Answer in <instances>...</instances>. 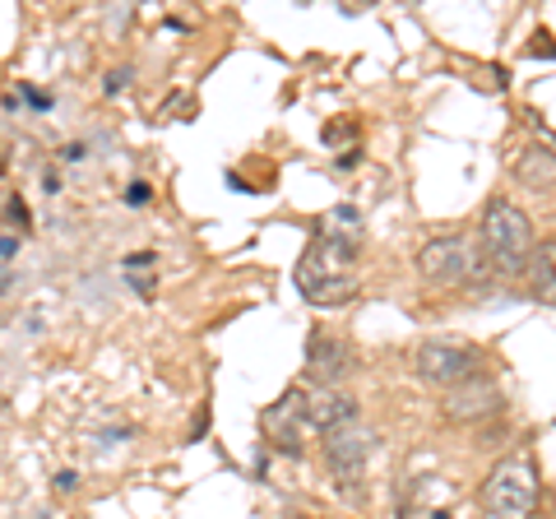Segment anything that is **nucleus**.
<instances>
[{
  "label": "nucleus",
  "instance_id": "6e6552de",
  "mask_svg": "<svg viewBox=\"0 0 556 519\" xmlns=\"http://www.w3.org/2000/svg\"><path fill=\"white\" fill-rule=\"evenodd\" d=\"M348 362H353V353H348V343L339 334L311 330V339H306V367H311V380H316L320 390H339V380L348 376Z\"/></svg>",
  "mask_w": 556,
  "mask_h": 519
},
{
  "label": "nucleus",
  "instance_id": "412c9836",
  "mask_svg": "<svg viewBox=\"0 0 556 519\" xmlns=\"http://www.w3.org/2000/svg\"><path fill=\"white\" fill-rule=\"evenodd\" d=\"M14 251H20V237H0V260H10Z\"/></svg>",
  "mask_w": 556,
  "mask_h": 519
},
{
  "label": "nucleus",
  "instance_id": "20e7f679",
  "mask_svg": "<svg viewBox=\"0 0 556 519\" xmlns=\"http://www.w3.org/2000/svg\"><path fill=\"white\" fill-rule=\"evenodd\" d=\"M417 274L437 288H473L492 269H486L482 251L468 237H437L417 251Z\"/></svg>",
  "mask_w": 556,
  "mask_h": 519
},
{
  "label": "nucleus",
  "instance_id": "ddd939ff",
  "mask_svg": "<svg viewBox=\"0 0 556 519\" xmlns=\"http://www.w3.org/2000/svg\"><path fill=\"white\" fill-rule=\"evenodd\" d=\"M399 519H450V496L441 492L437 501H427V482H417L404 501V510H399Z\"/></svg>",
  "mask_w": 556,
  "mask_h": 519
},
{
  "label": "nucleus",
  "instance_id": "2eb2a0df",
  "mask_svg": "<svg viewBox=\"0 0 556 519\" xmlns=\"http://www.w3.org/2000/svg\"><path fill=\"white\" fill-rule=\"evenodd\" d=\"M529 274H533V298L556 306V265H552V260H547V255H538L533 265H529Z\"/></svg>",
  "mask_w": 556,
  "mask_h": 519
},
{
  "label": "nucleus",
  "instance_id": "f3484780",
  "mask_svg": "<svg viewBox=\"0 0 556 519\" xmlns=\"http://www.w3.org/2000/svg\"><path fill=\"white\" fill-rule=\"evenodd\" d=\"M121 200L135 204V210H139V204H149V200H153V186H149V181H130L126 190H121Z\"/></svg>",
  "mask_w": 556,
  "mask_h": 519
},
{
  "label": "nucleus",
  "instance_id": "dca6fc26",
  "mask_svg": "<svg viewBox=\"0 0 556 519\" xmlns=\"http://www.w3.org/2000/svg\"><path fill=\"white\" fill-rule=\"evenodd\" d=\"M343 140H357V126H353V121H329V126H325V144H343Z\"/></svg>",
  "mask_w": 556,
  "mask_h": 519
},
{
  "label": "nucleus",
  "instance_id": "39448f33",
  "mask_svg": "<svg viewBox=\"0 0 556 519\" xmlns=\"http://www.w3.org/2000/svg\"><path fill=\"white\" fill-rule=\"evenodd\" d=\"M325 436V464L329 473H334L339 488L353 496L362 488V478H367V464H371V450H376V436L367 427H362V418H348L339 427L320 431Z\"/></svg>",
  "mask_w": 556,
  "mask_h": 519
},
{
  "label": "nucleus",
  "instance_id": "aec40b11",
  "mask_svg": "<svg viewBox=\"0 0 556 519\" xmlns=\"http://www.w3.org/2000/svg\"><path fill=\"white\" fill-rule=\"evenodd\" d=\"M20 93H24V98H28L38 112H47V107H51V98H47V93H38V89H20Z\"/></svg>",
  "mask_w": 556,
  "mask_h": 519
},
{
  "label": "nucleus",
  "instance_id": "a211bd4d",
  "mask_svg": "<svg viewBox=\"0 0 556 519\" xmlns=\"http://www.w3.org/2000/svg\"><path fill=\"white\" fill-rule=\"evenodd\" d=\"M130 79H135V71H126V65H121V71H112V75H108V84H102V89H108V93L116 98V93H121V89H126V84H130Z\"/></svg>",
  "mask_w": 556,
  "mask_h": 519
},
{
  "label": "nucleus",
  "instance_id": "1a4fd4ad",
  "mask_svg": "<svg viewBox=\"0 0 556 519\" xmlns=\"http://www.w3.org/2000/svg\"><path fill=\"white\" fill-rule=\"evenodd\" d=\"M464 390H455L445 400V413L455 422H473V418H492V413L501 408V390H496V380L492 376H468L459 380Z\"/></svg>",
  "mask_w": 556,
  "mask_h": 519
},
{
  "label": "nucleus",
  "instance_id": "6ab92c4d",
  "mask_svg": "<svg viewBox=\"0 0 556 519\" xmlns=\"http://www.w3.org/2000/svg\"><path fill=\"white\" fill-rule=\"evenodd\" d=\"M10 218L20 223V232L28 228V210H24V200H10Z\"/></svg>",
  "mask_w": 556,
  "mask_h": 519
},
{
  "label": "nucleus",
  "instance_id": "0eeeda50",
  "mask_svg": "<svg viewBox=\"0 0 556 519\" xmlns=\"http://www.w3.org/2000/svg\"><path fill=\"white\" fill-rule=\"evenodd\" d=\"M260 431H265V441L274 450H283V455H302L306 445V413H302V390H288L278 404L265 408V418H260Z\"/></svg>",
  "mask_w": 556,
  "mask_h": 519
},
{
  "label": "nucleus",
  "instance_id": "9b49d317",
  "mask_svg": "<svg viewBox=\"0 0 556 519\" xmlns=\"http://www.w3.org/2000/svg\"><path fill=\"white\" fill-rule=\"evenodd\" d=\"M515 177L533 186V190H547L556 186V153L543 149V144H529V149H519V159H515Z\"/></svg>",
  "mask_w": 556,
  "mask_h": 519
},
{
  "label": "nucleus",
  "instance_id": "f257e3e1",
  "mask_svg": "<svg viewBox=\"0 0 556 519\" xmlns=\"http://www.w3.org/2000/svg\"><path fill=\"white\" fill-rule=\"evenodd\" d=\"M478 251L486 260L492 274H506V279H519L533 265V228L525 210H515L510 200H492L482 210L478 223Z\"/></svg>",
  "mask_w": 556,
  "mask_h": 519
},
{
  "label": "nucleus",
  "instance_id": "4468645a",
  "mask_svg": "<svg viewBox=\"0 0 556 519\" xmlns=\"http://www.w3.org/2000/svg\"><path fill=\"white\" fill-rule=\"evenodd\" d=\"M121 265H126V283H135L139 298H153V265H159V255L139 251V255H126Z\"/></svg>",
  "mask_w": 556,
  "mask_h": 519
},
{
  "label": "nucleus",
  "instance_id": "9d476101",
  "mask_svg": "<svg viewBox=\"0 0 556 519\" xmlns=\"http://www.w3.org/2000/svg\"><path fill=\"white\" fill-rule=\"evenodd\" d=\"M302 413H306V427L311 431H329V427H339V422H348V418H357V404L348 400L343 390H311V394H302Z\"/></svg>",
  "mask_w": 556,
  "mask_h": 519
},
{
  "label": "nucleus",
  "instance_id": "4be33fe9",
  "mask_svg": "<svg viewBox=\"0 0 556 519\" xmlns=\"http://www.w3.org/2000/svg\"><path fill=\"white\" fill-rule=\"evenodd\" d=\"M75 482H79V473H70V469H65V473H56V488H61V492H70Z\"/></svg>",
  "mask_w": 556,
  "mask_h": 519
},
{
  "label": "nucleus",
  "instance_id": "5701e85b",
  "mask_svg": "<svg viewBox=\"0 0 556 519\" xmlns=\"http://www.w3.org/2000/svg\"><path fill=\"white\" fill-rule=\"evenodd\" d=\"M10 279H14V274H10V265H0V292L10 288Z\"/></svg>",
  "mask_w": 556,
  "mask_h": 519
},
{
  "label": "nucleus",
  "instance_id": "423d86ee",
  "mask_svg": "<svg viewBox=\"0 0 556 519\" xmlns=\"http://www.w3.org/2000/svg\"><path fill=\"white\" fill-rule=\"evenodd\" d=\"M413 362H417V376H422L427 385L450 390V385H459V380L473 376L478 353L473 349H459V343H445V339H431V343L417 349Z\"/></svg>",
  "mask_w": 556,
  "mask_h": 519
},
{
  "label": "nucleus",
  "instance_id": "7ed1b4c3",
  "mask_svg": "<svg viewBox=\"0 0 556 519\" xmlns=\"http://www.w3.org/2000/svg\"><path fill=\"white\" fill-rule=\"evenodd\" d=\"M538 506V469L529 455L501 459L482 482V510L492 519H529Z\"/></svg>",
  "mask_w": 556,
  "mask_h": 519
},
{
  "label": "nucleus",
  "instance_id": "f03ea898",
  "mask_svg": "<svg viewBox=\"0 0 556 519\" xmlns=\"http://www.w3.org/2000/svg\"><path fill=\"white\" fill-rule=\"evenodd\" d=\"M298 288L311 306H343L357 298V251L316 237L298 265Z\"/></svg>",
  "mask_w": 556,
  "mask_h": 519
},
{
  "label": "nucleus",
  "instance_id": "f8f14e48",
  "mask_svg": "<svg viewBox=\"0 0 556 519\" xmlns=\"http://www.w3.org/2000/svg\"><path fill=\"white\" fill-rule=\"evenodd\" d=\"M325 241H339V246L348 251H357V241H362V214L353 210V204H334L325 218H320V232Z\"/></svg>",
  "mask_w": 556,
  "mask_h": 519
}]
</instances>
